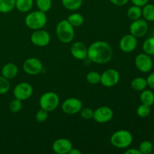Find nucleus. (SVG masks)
Returning a JSON list of instances; mask_svg holds the SVG:
<instances>
[{"instance_id":"obj_9","label":"nucleus","mask_w":154,"mask_h":154,"mask_svg":"<svg viewBox=\"0 0 154 154\" xmlns=\"http://www.w3.org/2000/svg\"><path fill=\"white\" fill-rule=\"evenodd\" d=\"M30 40L35 46L44 48L49 45L51 42V35L46 30L41 29L34 30L30 36Z\"/></svg>"},{"instance_id":"obj_7","label":"nucleus","mask_w":154,"mask_h":154,"mask_svg":"<svg viewBox=\"0 0 154 154\" xmlns=\"http://www.w3.org/2000/svg\"><path fill=\"white\" fill-rule=\"evenodd\" d=\"M43 64L39 59L30 57L26 59L23 63V69L29 75H37L43 71Z\"/></svg>"},{"instance_id":"obj_14","label":"nucleus","mask_w":154,"mask_h":154,"mask_svg":"<svg viewBox=\"0 0 154 154\" xmlns=\"http://www.w3.org/2000/svg\"><path fill=\"white\" fill-rule=\"evenodd\" d=\"M138 45V40L135 36L132 34L125 35L121 38L119 42V47L121 51L126 54H129L135 51Z\"/></svg>"},{"instance_id":"obj_15","label":"nucleus","mask_w":154,"mask_h":154,"mask_svg":"<svg viewBox=\"0 0 154 154\" xmlns=\"http://www.w3.org/2000/svg\"><path fill=\"white\" fill-rule=\"evenodd\" d=\"M73 147L72 141L67 138H58L52 144V149L57 154H69Z\"/></svg>"},{"instance_id":"obj_1","label":"nucleus","mask_w":154,"mask_h":154,"mask_svg":"<svg viewBox=\"0 0 154 154\" xmlns=\"http://www.w3.org/2000/svg\"><path fill=\"white\" fill-rule=\"evenodd\" d=\"M114 51L111 45L103 41H96L88 47L87 58L96 64L103 65L111 60Z\"/></svg>"},{"instance_id":"obj_40","label":"nucleus","mask_w":154,"mask_h":154,"mask_svg":"<svg viewBox=\"0 0 154 154\" xmlns=\"http://www.w3.org/2000/svg\"><path fill=\"white\" fill-rule=\"evenodd\" d=\"M153 139H154V132H153Z\"/></svg>"},{"instance_id":"obj_17","label":"nucleus","mask_w":154,"mask_h":154,"mask_svg":"<svg viewBox=\"0 0 154 154\" xmlns=\"http://www.w3.org/2000/svg\"><path fill=\"white\" fill-rule=\"evenodd\" d=\"M1 72L3 77L8 80H11L17 75L19 70L16 64L13 63H8L3 66Z\"/></svg>"},{"instance_id":"obj_38","label":"nucleus","mask_w":154,"mask_h":154,"mask_svg":"<svg viewBox=\"0 0 154 154\" xmlns=\"http://www.w3.org/2000/svg\"><path fill=\"white\" fill-rule=\"evenodd\" d=\"M125 154H141L140 150L136 148H129L124 152Z\"/></svg>"},{"instance_id":"obj_27","label":"nucleus","mask_w":154,"mask_h":154,"mask_svg":"<svg viewBox=\"0 0 154 154\" xmlns=\"http://www.w3.org/2000/svg\"><path fill=\"white\" fill-rule=\"evenodd\" d=\"M86 81L88 84H93V85L100 84L101 74L97 72H95V71L88 72L86 75Z\"/></svg>"},{"instance_id":"obj_20","label":"nucleus","mask_w":154,"mask_h":154,"mask_svg":"<svg viewBox=\"0 0 154 154\" xmlns=\"http://www.w3.org/2000/svg\"><path fill=\"white\" fill-rule=\"evenodd\" d=\"M147 87V80L142 77H137L131 82V87L135 91L141 92Z\"/></svg>"},{"instance_id":"obj_21","label":"nucleus","mask_w":154,"mask_h":154,"mask_svg":"<svg viewBox=\"0 0 154 154\" xmlns=\"http://www.w3.org/2000/svg\"><path fill=\"white\" fill-rule=\"evenodd\" d=\"M62 5L67 10L75 11L81 8L83 0H61Z\"/></svg>"},{"instance_id":"obj_34","label":"nucleus","mask_w":154,"mask_h":154,"mask_svg":"<svg viewBox=\"0 0 154 154\" xmlns=\"http://www.w3.org/2000/svg\"><path fill=\"white\" fill-rule=\"evenodd\" d=\"M48 117V111L40 108L35 114V120L39 123H43L46 121Z\"/></svg>"},{"instance_id":"obj_10","label":"nucleus","mask_w":154,"mask_h":154,"mask_svg":"<svg viewBox=\"0 0 154 154\" xmlns=\"http://www.w3.org/2000/svg\"><path fill=\"white\" fill-rule=\"evenodd\" d=\"M33 93V87L27 82H21L17 84L13 90L14 98L21 101L29 99Z\"/></svg>"},{"instance_id":"obj_5","label":"nucleus","mask_w":154,"mask_h":154,"mask_svg":"<svg viewBox=\"0 0 154 154\" xmlns=\"http://www.w3.org/2000/svg\"><path fill=\"white\" fill-rule=\"evenodd\" d=\"M60 104V97L54 92H46L41 96L39 99L40 108L45 111H53L57 109Z\"/></svg>"},{"instance_id":"obj_29","label":"nucleus","mask_w":154,"mask_h":154,"mask_svg":"<svg viewBox=\"0 0 154 154\" xmlns=\"http://www.w3.org/2000/svg\"><path fill=\"white\" fill-rule=\"evenodd\" d=\"M22 102L23 101L14 98L9 104V109H10L11 112L14 113V114L20 112L23 108Z\"/></svg>"},{"instance_id":"obj_25","label":"nucleus","mask_w":154,"mask_h":154,"mask_svg":"<svg viewBox=\"0 0 154 154\" xmlns=\"http://www.w3.org/2000/svg\"><path fill=\"white\" fill-rule=\"evenodd\" d=\"M16 0H0V13L8 14L15 8Z\"/></svg>"},{"instance_id":"obj_39","label":"nucleus","mask_w":154,"mask_h":154,"mask_svg":"<svg viewBox=\"0 0 154 154\" xmlns=\"http://www.w3.org/2000/svg\"><path fill=\"white\" fill-rule=\"evenodd\" d=\"M81 153H82V152H81V150H80L79 149L72 147V150H70V152H69V154H81Z\"/></svg>"},{"instance_id":"obj_23","label":"nucleus","mask_w":154,"mask_h":154,"mask_svg":"<svg viewBox=\"0 0 154 154\" xmlns=\"http://www.w3.org/2000/svg\"><path fill=\"white\" fill-rule=\"evenodd\" d=\"M68 21L74 27H78L83 25L84 22V18L83 15L80 13H72L69 15L67 19Z\"/></svg>"},{"instance_id":"obj_8","label":"nucleus","mask_w":154,"mask_h":154,"mask_svg":"<svg viewBox=\"0 0 154 154\" xmlns=\"http://www.w3.org/2000/svg\"><path fill=\"white\" fill-rule=\"evenodd\" d=\"M83 108V103L79 99L71 97L66 99L62 104V111L66 114L74 115L80 112Z\"/></svg>"},{"instance_id":"obj_30","label":"nucleus","mask_w":154,"mask_h":154,"mask_svg":"<svg viewBox=\"0 0 154 154\" xmlns=\"http://www.w3.org/2000/svg\"><path fill=\"white\" fill-rule=\"evenodd\" d=\"M137 115L141 118H146L150 114V106L141 103L136 110Z\"/></svg>"},{"instance_id":"obj_37","label":"nucleus","mask_w":154,"mask_h":154,"mask_svg":"<svg viewBox=\"0 0 154 154\" xmlns=\"http://www.w3.org/2000/svg\"><path fill=\"white\" fill-rule=\"evenodd\" d=\"M109 1L116 6H123L126 5L129 0H109Z\"/></svg>"},{"instance_id":"obj_24","label":"nucleus","mask_w":154,"mask_h":154,"mask_svg":"<svg viewBox=\"0 0 154 154\" xmlns=\"http://www.w3.org/2000/svg\"><path fill=\"white\" fill-rule=\"evenodd\" d=\"M127 16L131 20L140 19L142 16V9L137 5H132L127 11Z\"/></svg>"},{"instance_id":"obj_36","label":"nucleus","mask_w":154,"mask_h":154,"mask_svg":"<svg viewBox=\"0 0 154 154\" xmlns=\"http://www.w3.org/2000/svg\"><path fill=\"white\" fill-rule=\"evenodd\" d=\"M131 2H132L134 5H137L138 7L142 8L143 6H144L146 4L148 3L149 0H131Z\"/></svg>"},{"instance_id":"obj_22","label":"nucleus","mask_w":154,"mask_h":154,"mask_svg":"<svg viewBox=\"0 0 154 154\" xmlns=\"http://www.w3.org/2000/svg\"><path fill=\"white\" fill-rule=\"evenodd\" d=\"M142 8V16L144 19L149 22L154 21V5L147 3Z\"/></svg>"},{"instance_id":"obj_16","label":"nucleus","mask_w":154,"mask_h":154,"mask_svg":"<svg viewBox=\"0 0 154 154\" xmlns=\"http://www.w3.org/2000/svg\"><path fill=\"white\" fill-rule=\"evenodd\" d=\"M87 46L82 42H75L71 46L70 52L76 60H84L87 58Z\"/></svg>"},{"instance_id":"obj_33","label":"nucleus","mask_w":154,"mask_h":154,"mask_svg":"<svg viewBox=\"0 0 154 154\" xmlns=\"http://www.w3.org/2000/svg\"><path fill=\"white\" fill-rule=\"evenodd\" d=\"M79 113L81 114V117L84 120H89L93 118V113H94V111L90 108H82V109L80 111Z\"/></svg>"},{"instance_id":"obj_3","label":"nucleus","mask_w":154,"mask_h":154,"mask_svg":"<svg viewBox=\"0 0 154 154\" xmlns=\"http://www.w3.org/2000/svg\"><path fill=\"white\" fill-rule=\"evenodd\" d=\"M56 35L62 43L69 44L75 38V27L67 20H63L56 26Z\"/></svg>"},{"instance_id":"obj_19","label":"nucleus","mask_w":154,"mask_h":154,"mask_svg":"<svg viewBox=\"0 0 154 154\" xmlns=\"http://www.w3.org/2000/svg\"><path fill=\"white\" fill-rule=\"evenodd\" d=\"M140 100L142 104L152 106L154 104V93L150 90H144L140 94Z\"/></svg>"},{"instance_id":"obj_26","label":"nucleus","mask_w":154,"mask_h":154,"mask_svg":"<svg viewBox=\"0 0 154 154\" xmlns=\"http://www.w3.org/2000/svg\"><path fill=\"white\" fill-rule=\"evenodd\" d=\"M143 51L144 53L148 55H154V36L146 39L143 43Z\"/></svg>"},{"instance_id":"obj_28","label":"nucleus","mask_w":154,"mask_h":154,"mask_svg":"<svg viewBox=\"0 0 154 154\" xmlns=\"http://www.w3.org/2000/svg\"><path fill=\"white\" fill-rule=\"evenodd\" d=\"M35 4L38 10L47 13L52 7V0H35Z\"/></svg>"},{"instance_id":"obj_2","label":"nucleus","mask_w":154,"mask_h":154,"mask_svg":"<svg viewBox=\"0 0 154 154\" xmlns=\"http://www.w3.org/2000/svg\"><path fill=\"white\" fill-rule=\"evenodd\" d=\"M25 24L29 29L32 30H37L43 29L48 23V17L45 12L40 10L28 12L26 16Z\"/></svg>"},{"instance_id":"obj_18","label":"nucleus","mask_w":154,"mask_h":154,"mask_svg":"<svg viewBox=\"0 0 154 154\" xmlns=\"http://www.w3.org/2000/svg\"><path fill=\"white\" fill-rule=\"evenodd\" d=\"M34 5V0H16L15 8L21 13H28L32 10Z\"/></svg>"},{"instance_id":"obj_6","label":"nucleus","mask_w":154,"mask_h":154,"mask_svg":"<svg viewBox=\"0 0 154 154\" xmlns=\"http://www.w3.org/2000/svg\"><path fill=\"white\" fill-rule=\"evenodd\" d=\"M120 79L118 71L114 69H108L101 75L100 84L105 87H112L117 85Z\"/></svg>"},{"instance_id":"obj_35","label":"nucleus","mask_w":154,"mask_h":154,"mask_svg":"<svg viewBox=\"0 0 154 154\" xmlns=\"http://www.w3.org/2000/svg\"><path fill=\"white\" fill-rule=\"evenodd\" d=\"M146 80H147V87L154 90V72L151 73L150 75H149V76L147 77V78Z\"/></svg>"},{"instance_id":"obj_31","label":"nucleus","mask_w":154,"mask_h":154,"mask_svg":"<svg viewBox=\"0 0 154 154\" xmlns=\"http://www.w3.org/2000/svg\"><path fill=\"white\" fill-rule=\"evenodd\" d=\"M153 149V144L150 141H143L141 142L138 147V150H140L141 154H149L152 152Z\"/></svg>"},{"instance_id":"obj_32","label":"nucleus","mask_w":154,"mask_h":154,"mask_svg":"<svg viewBox=\"0 0 154 154\" xmlns=\"http://www.w3.org/2000/svg\"><path fill=\"white\" fill-rule=\"evenodd\" d=\"M11 88V84L9 80L0 75V95L7 93Z\"/></svg>"},{"instance_id":"obj_11","label":"nucleus","mask_w":154,"mask_h":154,"mask_svg":"<svg viewBox=\"0 0 154 154\" xmlns=\"http://www.w3.org/2000/svg\"><path fill=\"white\" fill-rule=\"evenodd\" d=\"M114 117L112 108L108 106H101L96 108L93 113V120L99 123H105L111 121Z\"/></svg>"},{"instance_id":"obj_13","label":"nucleus","mask_w":154,"mask_h":154,"mask_svg":"<svg viewBox=\"0 0 154 154\" xmlns=\"http://www.w3.org/2000/svg\"><path fill=\"white\" fill-rule=\"evenodd\" d=\"M148 31V23L144 19H138L132 20L129 26L130 34L135 36L136 38L143 37Z\"/></svg>"},{"instance_id":"obj_4","label":"nucleus","mask_w":154,"mask_h":154,"mask_svg":"<svg viewBox=\"0 0 154 154\" xmlns=\"http://www.w3.org/2000/svg\"><path fill=\"white\" fill-rule=\"evenodd\" d=\"M133 141V136L126 129H119L116 131L110 138V142L114 147L119 149L128 148Z\"/></svg>"},{"instance_id":"obj_12","label":"nucleus","mask_w":154,"mask_h":154,"mask_svg":"<svg viewBox=\"0 0 154 154\" xmlns=\"http://www.w3.org/2000/svg\"><path fill=\"white\" fill-rule=\"evenodd\" d=\"M135 65L140 72L147 73L153 69V63L150 55L145 53H142L136 56L135 59Z\"/></svg>"}]
</instances>
